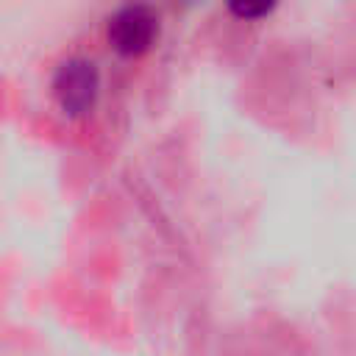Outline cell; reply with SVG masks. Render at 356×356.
<instances>
[{"label":"cell","instance_id":"cell-1","mask_svg":"<svg viewBox=\"0 0 356 356\" xmlns=\"http://www.w3.org/2000/svg\"><path fill=\"white\" fill-rule=\"evenodd\" d=\"M103 36L120 58H142L159 44L161 14L150 0H122L108 11Z\"/></svg>","mask_w":356,"mask_h":356},{"label":"cell","instance_id":"cell-4","mask_svg":"<svg viewBox=\"0 0 356 356\" xmlns=\"http://www.w3.org/2000/svg\"><path fill=\"white\" fill-rule=\"evenodd\" d=\"M175 3H181V6H195V3H200V0H175Z\"/></svg>","mask_w":356,"mask_h":356},{"label":"cell","instance_id":"cell-2","mask_svg":"<svg viewBox=\"0 0 356 356\" xmlns=\"http://www.w3.org/2000/svg\"><path fill=\"white\" fill-rule=\"evenodd\" d=\"M53 100L58 111L70 120H81L92 114L100 97V70L86 56H70L64 58L50 81Z\"/></svg>","mask_w":356,"mask_h":356},{"label":"cell","instance_id":"cell-3","mask_svg":"<svg viewBox=\"0 0 356 356\" xmlns=\"http://www.w3.org/2000/svg\"><path fill=\"white\" fill-rule=\"evenodd\" d=\"M225 11L236 22H261L275 14L281 0H222Z\"/></svg>","mask_w":356,"mask_h":356}]
</instances>
